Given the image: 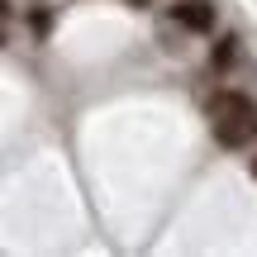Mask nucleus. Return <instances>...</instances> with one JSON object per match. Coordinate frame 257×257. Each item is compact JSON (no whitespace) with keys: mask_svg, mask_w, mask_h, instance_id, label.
Listing matches in <instances>:
<instances>
[{"mask_svg":"<svg viewBox=\"0 0 257 257\" xmlns=\"http://www.w3.org/2000/svg\"><path fill=\"white\" fill-rule=\"evenodd\" d=\"M210 128L224 148H243L257 138V105L243 91H219L210 100Z\"/></svg>","mask_w":257,"mask_h":257,"instance_id":"1","label":"nucleus"},{"mask_svg":"<svg viewBox=\"0 0 257 257\" xmlns=\"http://www.w3.org/2000/svg\"><path fill=\"white\" fill-rule=\"evenodd\" d=\"M172 19L181 29H191V34H210L214 29V5L210 0H181V5H172Z\"/></svg>","mask_w":257,"mask_h":257,"instance_id":"2","label":"nucleus"},{"mask_svg":"<svg viewBox=\"0 0 257 257\" xmlns=\"http://www.w3.org/2000/svg\"><path fill=\"white\" fill-rule=\"evenodd\" d=\"M238 53H243V48H238V38L229 34V38H219V48H214V57H210V62L219 67V72H229V67L238 62Z\"/></svg>","mask_w":257,"mask_h":257,"instance_id":"3","label":"nucleus"},{"mask_svg":"<svg viewBox=\"0 0 257 257\" xmlns=\"http://www.w3.org/2000/svg\"><path fill=\"white\" fill-rule=\"evenodd\" d=\"M248 167H252V176H257V157H252V162H248Z\"/></svg>","mask_w":257,"mask_h":257,"instance_id":"4","label":"nucleus"},{"mask_svg":"<svg viewBox=\"0 0 257 257\" xmlns=\"http://www.w3.org/2000/svg\"><path fill=\"white\" fill-rule=\"evenodd\" d=\"M128 5H148V0H128Z\"/></svg>","mask_w":257,"mask_h":257,"instance_id":"5","label":"nucleus"}]
</instances>
